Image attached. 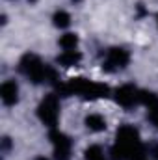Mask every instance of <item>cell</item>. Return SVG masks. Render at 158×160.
Returning <instances> with one entry per match:
<instances>
[{"mask_svg": "<svg viewBox=\"0 0 158 160\" xmlns=\"http://www.w3.org/2000/svg\"><path fill=\"white\" fill-rule=\"evenodd\" d=\"M147 110H149V121L158 128V104L151 106V108H147Z\"/></svg>", "mask_w": 158, "mask_h": 160, "instance_id": "obj_14", "label": "cell"}, {"mask_svg": "<svg viewBox=\"0 0 158 160\" xmlns=\"http://www.w3.org/2000/svg\"><path fill=\"white\" fill-rule=\"evenodd\" d=\"M48 138L52 142L54 147V158L56 160H71V149H73V142L67 134H63L58 128H50Z\"/></svg>", "mask_w": 158, "mask_h": 160, "instance_id": "obj_5", "label": "cell"}, {"mask_svg": "<svg viewBox=\"0 0 158 160\" xmlns=\"http://www.w3.org/2000/svg\"><path fill=\"white\" fill-rule=\"evenodd\" d=\"M0 99L6 106H13L19 101V86L13 80H6L0 88Z\"/></svg>", "mask_w": 158, "mask_h": 160, "instance_id": "obj_8", "label": "cell"}, {"mask_svg": "<svg viewBox=\"0 0 158 160\" xmlns=\"http://www.w3.org/2000/svg\"><path fill=\"white\" fill-rule=\"evenodd\" d=\"M156 22H158V17H156Z\"/></svg>", "mask_w": 158, "mask_h": 160, "instance_id": "obj_18", "label": "cell"}, {"mask_svg": "<svg viewBox=\"0 0 158 160\" xmlns=\"http://www.w3.org/2000/svg\"><path fill=\"white\" fill-rule=\"evenodd\" d=\"M65 86L69 95H80L82 99H87V101H95L110 95V88L106 84L93 82L87 78H71L69 82H65Z\"/></svg>", "mask_w": 158, "mask_h": 160, "instance_id": "obj_3", "label": "cell"}, {"mask_svg": "<svg viewBox=\"0 0 158 160\" xmlns=\"http://www.w3.org/2000/svg\"><path fill=\"white\" fill-rule=\"evenodd\" d=\"M52 21H54L56 28H67L71 24V15L67 11H56L54 17H52Z\"/></svg>", "mask_w": 158, "mask_h": 160, "instance_id": "obj_13", "label": "cell"}, {"mask_svg": "<svg viewBox=\"0 0 158 160\" xmlns=\"http://www.w3.org/2000/svg\"><path fill=\"white\" fill-rule=\"evenodd\" d=\"M32 2H34V0H32Z\"/></svg>", "mask_w": 158, "mask_h": 160, "instance_id": "obj_19", "label": "cell"}, {"mask_svg": "<svg viewBox=\"0 0 158 160\" xmlns=\"http://www.w3.org/2000/svg\"><path fill=\"white\" fill-rule=\"evenodd\" d=\"M84 160H108L101 145H89L84 151Z\"/></svg>", "mask_w": 158, "mask_h": 160, "instance_id": "obj_12", "label": "cell"}, {"mask_svg": "<svg viewBox=\"0 0 158 160\" xmlns=\"http://www.w3.org/2000/svg\"><path fill=\"white\" fill-rule=\"evenodd\" d=\"M56 62L60 65H63V67H77L80 62H82V54H80L78 50H63L58 56Z\"/></svg>", "mask_w": 158, "mask_h": 160, "instance_id": "obj_9", "label": "cell"}, {"mask_svg": "<svg viewBox=\"0 0 158 160\" xmlns=\"http://www.w3.org/2000/svg\"><path fill=\"white\" fill-rule=\"evenodd\" d=\"M140 160H147V158H140Z\"/></svg>", "mask_w": 158, "mask_h": 160, "instance_id": "obj_17", "label": "cell"}, {"mask_svg": "<svg viewBox=\"0 0 158 160\" xmlns=\"http://www.w3.org/2000/svg\"><path fill=\"white\" fill-rule=\"evenodd\" d=\"M145 158V145L141 143L138 128L132 125L119 127L116 143L112 147V160H140Z\"/></svg>", "mask_w": 158, "mask_h": 160, "instance_id": "obj_1", "label": "cell"}, {"mask_svg": "<svg viewBox=\"0 0 158 160\" xmlns=\"http://www.w3.org/2000/svg\"><path fill=\"white\" fill-rule=\"evenodd\" d=\"M128 62H130V56H128V52L125 48L112 47V48L106 50V58L102 62V69L106 73H116V71L125 69L128 65Z\"/></svg>", "mask_w": 158, "mask_h": 160, "instance_id": "obj_6", "label": "cell"}, {"mask_svg": "<svg viewBox=\"0 0 158 160\" xmlns=\"http://www.w3.org/2000/svg\"><path fill=\"white\" fill-rule=\"evenodd\" d=\"M37 118L41 119L43 125H47L48 128H56L58 118H60V102H58V95L50 93L47 95L37 106Z\"/></svg>", "mask_w": 158, "mask_h": 160, "instance_id": "obj_4", "label": "cell"}, {"mask_svg": "<svg viewBox=\"0 0 158 160\" xmlns=\"http://www.w3.org/2000/svg\"><path fill=\"white\" fill-rule=\"evenodd\" d=\"M86 127L91 132H102V130H106V119L101 114H89L86 118Z\"/></svg>", "mask_w": 158, "mask_h": 160, "instance_id": "obj_10", "label": "cell"}, {"mask_svg": "<svg viewBox=\"0 0 158 160\" xmlns=\"http://www.w3.org/2000/svg\"><path fill=\"white\" fill-rule=\"evenodd\" d=\"M60 47L63 50H77V47H78V36L77 34H71V32L63 34L60 38Z\"/></svg>", "mask_w": 158, "mask_h": 160, "instance_id": "obj_11", "label": "cell"}, {"mask_svg": "<svg viewBox=\"0 0 158 160\" xmlns=\"http://www.w3.org/2000/svg\"><path fill=\"white\" fill-rule=\"evenodd\" d=\"M116 102L123 108H132L140 102V89L132 84H125L116 89Z\"/></svg>", "mask_w": 158, "mask_h": 160, "instance_id": "obj_7", "label": "cell"}, {"mask_svg": "<svg viewBox=\"0 0 158 160\" xmlns=\"http://www.w3.org/2000/svg\"><path fill=\"white\" fill-rule=\"evenodd\" d=\"M149 153H151V157L155 160H158V143H153V145L149 147Z\"/></svg>", "mask_w": 158, "mask_h": 160, "instance_id": "obj_15", "label": "cell"}, {"mask_svg": "<svg viewBox=\"0 0 158 160\" xmlns=\"http://www.w3.org/2000/svg\"><path fill=\"white\" fill-rule=\"evenodd\" d=\"M19 69L21 73L34 84H43V82H50V84H58V75L54 69H50L47 63H43L39 56L36 54H24L21 58V63H19Z\"/></svg>", "mask_w": 158, "mask_h": 160, "instance_id": "obj_2", "label": "cell"}, {"mask_svg": "<svg viewBox=\"0 0 158 160\" xmlns=\"http://www.w3.org/2000/svg\"><path fill=\"white\" fill-rule=\"evenodd\" d=\"M36 160H48V158H45V157H37Z\"/></svg>", "mask_w": 158, "mask_h": 160, "instance_id": "obj_16", "label": "cell"}]
</instances>
